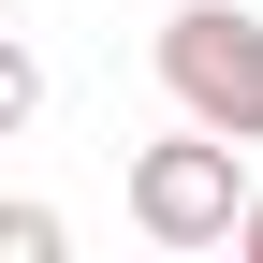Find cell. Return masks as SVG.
Instances as JSON below:
<instances>
[{"instance_id":"1","label":"cell","mask_w":263,"mask_h":263,"mask_svg":"<svg viewBox=\"0 0 263 263\" xmlns=\"http://www.w3.org/2000/svg\"><path fill=\"white\" fill-rule=\"evenodd\" d=\"M249 219V146L234 132H161V146H132V234L146 249H234Z\"/></svg>"},{"instance_id":"2","label":"cell","mask_w":263,"mask_h":263,"mask_svg":"<svg viewBox=\"0 0 263 263\" xmlns=\"http://www.w3.org/2000/svg\"><path fill=\"white\" fill-rule=\"evenodd\" d=\"M161 88H176V117L263 146V15H234V0H176V15H161Z\"/></svg>"},{"instance_id":"3","label":"cell","mask_w":263,"mask_h":263,"mask_svg":"<svg viewBox=\"0 0 263 263\" xmlns=\"http://www.w3.org/2000/svg\"><path fill=\"white\" fill-rule=\"evenodd\" d=\"M29 117H44V59H29V44H0V132H29Z\"/></svg>"},{"instance_id":"4","label":"cell","mask_w":263,"mask_h":263,"mask_svg":"<svg viewBox=\"0 0 263 263\" xmlns=\"http://www.w3.org/2000/svg\"><path fill=\"white\" fill-rule=\"evenodd\" d=\"M0 263H59V205H0Z\"/></svg>"},{"instance_id":"5","label":"cell","mask_w":263,"mask_h":263,"mask_svg":"<svg viewBox=\"0 0 263 263\" xmlns=\"http://www.w3.org/2000/svg\"><path fill=\"white\" fill-rule=\"evenodd\" d=\"M234 249H249V263H263V190H249V219H234Z\"/></svg>"}]
</instances>
